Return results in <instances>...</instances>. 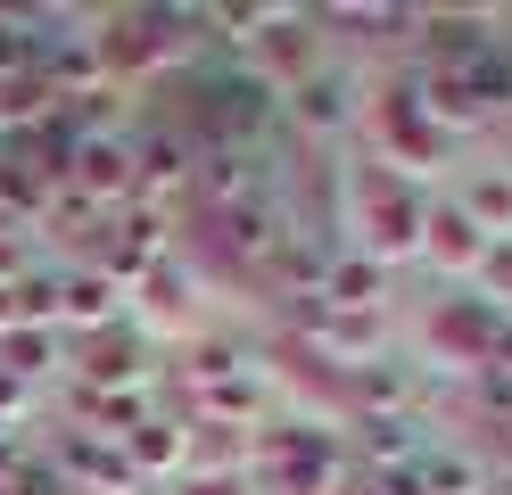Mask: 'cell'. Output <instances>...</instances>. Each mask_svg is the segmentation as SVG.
Returning a JSON list of instances; mask_svg holds the SVG:
<instances>
[{"mask_svg":"<svg viewBox=\"0 0 512 495\" xmlns=\"http://www.w3.org/2000/svg\"><path fill=\"white\" fill-rule=\"evenodd\" d=\"M356 198H364V256L380 264V273H389L397 256L422 248V223H430V215L405 198V182H397V174H364V182H356Z\"/></svg>","mask_w":512,"mask_h":495,"instance_id":"6da1fadb","label":"cell"},{"mask_svg":"<svg viewBox=\"0 0 512 495\" xmlns=\"http://www.w3.org/2000/svg\"><path fill=\"white\" fill-rule=\"evenodd\" d=\"M422 248H430V264H438V273H479V264H488V231H479L463 207H438L430 223H422Z\"/></svg>","mask_w":512,"mask_h":495,"instance_id":"7a4b0ae2","label":"cell"},{"mask_svg":"<svg viewBox=\"0 0 512 495\" xmlns=\"http://www.w3.org/2000/svg\"><path fill=\"white\" fill-rule=\"evenodd\" d=\"M75 182H83V198H116L124 190V149L91 132V141L75 149Z\"/></svg>","mask_w":512,"mask_h":495,"instance_id":"3957f363","label":"cell"},{"mask_svg":"<svg viewBox=\"0 0 512 495\" xmlns=\"http://www.w3.org/2000/svg\"><path fill=\"white\" fill-rule=\"evenodd\" d=\"M124 454H133V471H174V462L190 454V429L149 421V429H133V438H124Z\"/></svg>","mask_w":512,"mask_h":495,"instance_id":"277c9868","label":"cell"},{"mask_svg":"<svg viewBox=\"0 0 512 495\" xmlns=\"http://www.w3.org/2000/svg\"><path fill=\"white\" fill-rule=\"evenodd\" d=\"M67 471H83L91 487H108V495H133V462H116V454H100V446H67Z\"/></svg>","mask_w":512,"mask_h":495,"instance_id":"5b68a950","label":"cell"},{"mask_svg":"<svg viewBox=\"0 0 512 495\" xmlns=\"http://www.w3.org/2000/svg\"><path fill=\"white\" fill-rule=\"evenodd\" d=\"M58 297H67V306H58L67 322H108V314H116V281H100V273H91V281H67Z\"/></svg>","mask_w":512,"mask_h":495,"instance_id":"8992f818","label":"cell"},{"mask_svg":"<svg viewBox=\"0 0 512 495\" xmlns=\"http://www.w3.org/2000/svg\"><path fill=\"white\" fill-rule=\"evenodd\" d=\"M298 116H306L314 132H331V124H347V83H331V75H314V83L298 91Z\"/></svg>","mask_w":512,"mask_h":495,"instance_id":"52a82bcc","label":"cell"},{"mask_svg":"<svg viewBox=\"0 0 512 495\" xmlns=\"http://www.w3.org/2000/svg\"><path fill=\"white\" fill-rule=\"evenodd\" d=\"M463 215H471V223H479V231H488V240H496V231L512 223V182H496V174H488V182H471Z\"/></svg>","mask_w":512,"mask_h":495,"instance_id":"ba28073f","label":"cell"},{"mask_svg":"<svg viewBox=\"0 0 512 495\" xmlns=\"http://www.w3.org/2000/svg\"><path fill=\"white\" fill-rule=\"evenodd\" d=\"M0 363H9L17 380H42L50 372V339L42 330H9V339H0Z\"/></svg>","mask_w":512,"mask_h":495,"instance_id":"9c48e42d","label":"cell"},{"mask_svg":"<svg viewBox=\"0 0 512 495\" xmlns=\"http://www.w3.org/2000/svg\"><path fill=\"white\" fill-rule=\"evenodd\" d=\"M9 495H75V487L58 479V471H42V462H17V471H9Z\"/></svg>","mask_w":512,"mask_h":495,"instance_id":"30bf717a","label":"cell"},{"mask_svg":"<svg viewBox=\"0 0 512 495\" xmlns=\"http://www.w3.org/2000/svg\"><path fill=\"white\" fill-rule=\"evenodd\" d=\"M0 413H9V421L25 413V380H17V372H0Z\"/></svg>","mask_w":512,"mask_h":495,"instance_id":"8fae6325","label":"cell"}]
</instances>
